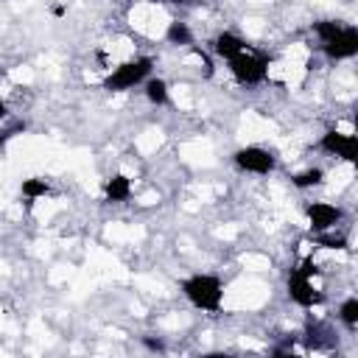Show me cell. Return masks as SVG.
<instances>
[{
  "instance_id": "cell-1",
  "label": "cell",
  "mask_w": 358,
  "mask_h": 358,
  "mask_svg": "<svg viewBox=\"0 0 358 358\" xmlns=\"http://www.w3.org/2000/svg\"><path fill=\"white\" fill-rule=\"evenodd\" d=\"M182 291L201 310H218L221 308V294L224 291H221V282L215 277H210V274H196V277L185 280Z\"/></svg>"
},
{
  "instance_id": "cell-2",
  "label": "cell",
  "mask_w": 358,
  "mask_h": 358,
  "mask_svg": "<svg viewBox=\"0 0 358 358\" xmlns=\"http://www.w3.org/2000/svg\"><path fill=\"white\" fill-rule=\"evenodd\" d=\"M148 73H151V59L143 56V59H134V62H126V64L115 67V73L103 81V87L112 90V92H120V90L134 87L137 81H143Z\"/></svg>"
},
{
  "instance_id": "cell-3",
  "label": "cell",
  "mask_w": 358,
  "mask_h": 358,
  "mask_svg": "<svg viewBox=\"0 0 358 358\" xmlns=\"http://www.w3.org/2000/svg\"><path fill=\"white\" fill-rule=\"evenodd\" d=\"M229 70H232V76H235L241 84H257V81L266 78V59L249 56V53L243 50V53H238V56L229 59Z\"/></svg>"
},
{
  "instance_id": "cell-4",
  "label": "cell",
  "mask_w": 358,
  "mask_h": 358,
  "mask_svg": "<svg viewBox=\"0 0 358 358\" xmlns=\"http://www.w3.org/2000/svg\"><path fill=\"white\" fill-rule=\"evenodd\" d=\"M235 165L243 168V171H252V173H268L274 168V157L266 148L246 145V148L235 151Z\"/></svg>"
},
{
  "instance_id": "cell-5",
  "label": "cell",
  "mask_w": 358,
  "mask_h": 358,
  "mask_svg": "<svg viewBox=\"0 0 358 358\" xmlns=\"http://www.w3.org/2000/svg\"><path fill=\"white\" fill-rule=\"evenodd\" d=\"M322 148L347 159V162H355L358 159V140L352 134H341V131H327L322 137Z\"/></svg>"
},
{
  "instance_id": "cell-6",
  "label": "cell",
  "mask_w": 358,
  "mask_h": 358,
  "mask_svg": "<svg viewBox=\"0 0 358 358\" xmlns=\"http://www.w3.org/2000/svg\"><path fill=\"white\" fill-rule=\"evenodd\" d=\"M358 50V31L355 28H341L330 42H324V53L330 59H350Z\"/></svg>"
},
{
  "instance_id": "cell-7",
  "label": "cell",
  "mask_w": 358,
  "mask_h": 358,
  "mask_svg": "<svg viewBox=\"0 0 358 358\" xmlns=\"http://www.w3.org/2000/svg\"><path fill=\"white\" fill-rule=\"evenodd\" d=\"M338 218H341V210L333 207V204H327V201H313V204H308V221H310V227H313L316 232H324V229L336 227Z\"/></svg>"
},
{
  "instance_id": "cell-8",
  "label": "cell",
  "mask_w": 358,
  "mask_h": 358,
  "mask_svg": "<svg viewBox=\"0 0 358 358\" xmlns=\"http://www.w3.org/2000/svg\"><path fill=\"white\" fill-rule=\"evenodd\" d=\"M288 294H291V299H294L296 305H302V308H310V305L319 302V294L313 291L310 277H302L299 271H294V274L288 277Z\"/></svg>"
},
{
  "instance_id": "cell-9",
  "label": "cell",
  "mask_w": 358,
  "mask_h": 358,
  "mask_svg": "<svg viewBox=\"0 0 358 358\" xmlns=\"http://www.w3.org/2000/svg\"><path fill=\"white\" fill-rule=\"evenodd\" d=\"M213 48H215V53H218V56L232 59V56H238V53H243V50H246V42H243L241 36H235V34L224 31V34H218V36H215Z\"/></svg>"
},
{
  "instance_id": "cell-10",
  "label": "cell",
  "mask_w": 358,
  "mask_h": 358,
  "mask_svg": "<svg viewBox=\"0 0 358 358\" xmlns=\"http://www.w3.org/2000/svg\"><path fill=\"white\" fill-rule=\"evenodd\" d=\"M129 193H131V185H129L126 176L117 173V176H112V179L106 182V199H109V201H126Z\"/></svg>"
},
{
  "instance_id": "cell-11",
  "label": "cell",
  "mask_w": 358,
  "mask_h": 358,
  "mask_svg": "<svg viewBox=\"0 0 358 358\" xmlns=\"http://www.w3.org/2000/svg\"><path fill=\"white\" fill-rule=\"evenodd\" d=\"M145 98H148L151 103H165V101H168V87H165V81H162V78H151V81L145 84Z\"/></svg>"
},
{
  "instance_id": "cell-12",
  "label": "cell",
  "mask_w": 358,
  "mask_h": 358,
  "mask_svg": "<svg viewBox=\"0 0 358 358\" xmlns=\"http://www.w3.org/2000/svg\"><path fill=\"white\" fill-rule=\"evenodd\" d=\"M165 36H168L171 45H187L190 42V28L185 22H171L168 31H165Z\"/></svg>"
},
{
  "instance_id": "cell-13",
  "label": "cell",
  "mask_w": 358,
  "mask_h": 358,
  "mask_svg": "<svg viewBox=\"0 0 358 358\" xmlns=\"http://www.w3.org/2000/svg\"><path fill=\"white\" fill-rule=\"evenodd\" d=\"M313 31L319 34V39H322V42H330V39L341 31V25H338V22H333V20H319V22H313Z\"/></svg>"
},
{
  "instance_id": "cell-14",
  "label": "cell",
  "mask_w": 358,
  "mask_h": 358,
  "mask_svg": "<svg viewBox=\"0 0 358 358\" xmlns=\"http://www.w3.org/2000/svg\"><path fill=\"white\" fill-rule=\"evenodd\" d=\"M48 193V182L45 179H25L22 182V196H28V199H39V196H45Z\"/></svg>"
},
{
  "instance_id": "cell-15",
  "label": "cell",
  "mask_w": 358,
  "mask_h": 358,
  "mask_svg": "<svg viewBox=\"0 0 358 358\" xmlns=\"http://www.w3.org/2000/svg\"><path fill=\"white\" fill-rule=\"evenodd\" d=\"M338 313H341V322H344L347 327H355V324H358V299H355V296H350V299L341 305V310H338Z\"/></svg>"
},
{
  "instance_id": "cell-16",
  "label": "cell",
  "mask_w": 358,
  "mask_h": 358,
  "mask_svg": "<svg viewBox=\"0 0 358 358\" xmlns=\"http://www.w3.org/2000/svg\"><path fill=\"white\" fill-rule=\"evenodd\" d=\"M322 176H324V173H322L319 168H308V171H302V173L294 176V185H296V187H310V185H319Z\"/></svg>"
},
{
  "instance_id": "cell-17",
  "label": "cell",
  "mask_w": 358,
  "mask_h": 358,
  "mask_svg": "<svg viewBox=\"0 0 358 358\" xmlns=\"http://www.w3.org/2000/svg\"><path fill=\"white\" fill-rule=\"evenodd\" d=\"M319 246H324V249H347V238L344 235H322Z\"/></svg>"
},
{
  "instance_id": "cell-18",
  "label": "cell",
  "mask_w": 358,
  "mask_h": 358,
  "mask_svg": "<svg viewBox=\"0 0 358 358\" xmlns=\"http://www.w3.org/2000/svg\"><path fill=\"white\" fill-rule=\"evenodd\" d=\"M299 274H302V277H310V274H316V266H313V260H305V263H302V268H299Z\"/></svg>"
},
{
  "instance_id": "cell-19",
  "label": "cell",
  "mask_w": 358,
  "mask_h": 358,
  "mask_svg": "<svg viewBox=\"0 0 358 358\" xmlns=\"http://www.w3.org/2000/svg\"><path fill=\"white\" fill-rule=\"evenodd\" d=\"M143 341L148 350H162V341H157V338H143Z\"/></svg>"
},
{
  "instance_id": "cell-20",
  "label": "cell",
  "mask_w": 358,
  "mask_h": 358,
  "mask_svg": "<svg viewBox=\"0 0 358 358\" xmlns=\"http://www.w3.org/2000/svg\"><path fill=\"white\" fill-rule=\"evenodd\" d=\"M6 115H8V112H6V103H3V98H0V120H3Z\"/></svg>"
},
{
  "instance_id": "cell-21",
  "label": "cell",
  "mask_w": 358,
  "mask_h": 358,
  "mask_svg": "<svg viewBox=\"0 0 358 358\" xmlns=\"http://www.w3.org/2000/svg\"><path fill=\"white\" fill-rule=\"evenodd\" d=\"M171 3H190V0H171Z\"/></svg>"
},
{
  "instance_id": "cell-22",
  "label": "cell",
  "mask_w": 358,
  "mask_h": 358,
  "mask_svg": "<svg viewBox=\"0 0 358 358\" xmlns=\"http://www.w3.org/2000/svg\"><path fill=\"white\" fill-rule=\"evenodd\" d=\"M3 140H6V137H3V134H0V145H3Z\"/></svg>"
}]
</instances>
